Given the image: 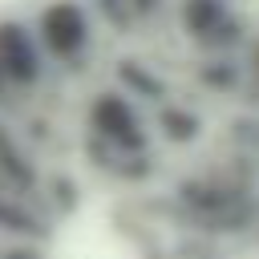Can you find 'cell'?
<instances>
[{
    "label": "cell",
    "instance_id": "52a82bcc",
    "mask_svg": "<svg viewBox=\"0 0 259 259\" xmlns=\"http://www.w3.org/2000/svg\"><path fill=\"white\" fill-rule=\"evenodd\" d=\"M158 130H162V138H166V142L186 146V142H194V138L202 134V117H198L194 109H186V105H178V101L170 97V101H162V109H158Z\"/></svg>",
    "mask_w": 259,
    "mask_h": 259
},
{
    "label": "cell",
    "instance_id": "30bf717a",
    "mask_svg": "<svg viewBox=\"0 0 259 259\" xmlns=\"http://www.w3.org/2000/svg\"><path fill=\"white\" fill-rule=\"evenodd\" d=\"M125 4H130V12H134V20H138V24L154 20V16L166 8V0H125Z\"/></svg>",
    "mask_w": 259,
    "mask_h": 259
},
{
    "label": "cell",
    "instance_id": "7a4b0ae2",
    "mask_svg": "<svg viewBox=\"0 0 259 259\" xmlns=\"http://www.w3.org/2000/svg\"><path fill=\"white\" fill-rule=\"evenodd\" d=\"M85 125H89V138H97L113 150H125V154H146L150 150V125H146L142 109L121 89L93 93Z\"/></svg>",
    "mask_w": 259,
    "mask_h": 259
},
{
    "label": "cell",
    "instance_id": "ba28073f",
    "mask_svg": "<svg viewBox=\"0 0 259 259\" xmlns=\"http://www.w3.org/2000/svg\"><path fill=\"white\" fill-rule=\"evenodd\" d=\"M0 231L16 239H32V235H45V219L20 194H0Z\"/></svg>",
    "mask_w": 259,
    "mask_h": 259
},
{
    "label": "cell",
    "instance_id": "6da1fadb",
    "mask_svg": "<svg viewBox=\"0 0 259 259\" xmlns=\"http://www.w3.org/2000/svg\"><path fill=\"white\" fill-rule=\"evenodd\" d=\"M36 45L53 65H77L93 45V20L81 0H49L32 20Z\"/></svg>",
    "mask_w": 259,
    "mask_h": 259
},
{
    "label": "cell",
    "instance_id": "9c48e42d",
    "mask_svg": "<svg viewBox=\"0 0 259 259\" xmlns=\"http://www.w3.org/2000/svg\"><path fill=\"white\" fill-rule=\"evenodd\" d=\"M85 8H89L101 24H109L117 36H130V28H138V20H134V12H130L125 0H89Z\"/></svg>",
    "mask_w": 259,
    "mask_h": 259
},
{
    "label": "cell",
    "instance_id": "8992f818",
    "mask_svg": "<svg viewBox=\"0 0 259 259\" xmlns=\"http://www.w3.org/2000/svg\"><path fill=\"white\" fill-rule=\"evenodd\" d=\"M194 77L214 93H235L243 89V61L235 53H210V61H202Z\"/></svg>",
    "mask_w": 259,
    "mask_h": 259
},
{
    "label": "cell",
    "instance_id": "5b68a950",
    "mask_svg": "<svg viewBox=\"0 0 259 259\" xmlns=\"http://www.w3.org/2000/svg\"><path fill=\"white\" fill-rule=\"evenodd\" d=\"M117 81L130 89V97H142V101H154V105H162V101H170V85L162 81V73H154L150 65H142V61H117Z\"/></svg>",
    "mask_w": 259,
    "mask_h": 259
},
{
    "label": "cell",
    "instance_id": "277c9868",
    "mask_svg": "<svg viewBox=\"0 0 259 259\" xmlns=\"http://www.w3.org/2000/svg\"><path fill=\"white\" fill-rule=\"evenodd\" d=\"M0 73L16 93H28V89H36L45 81L49 61H45V53L36 45L32 24L12 20V16L0 20Z\"/></svg>",
    "mask_w": 259,
    "mask_h": 259
},
{
    "label": "cell",
    "instance_id": "8fae6325",
    "mask_svg": "<svg viewBox=\"0 0 259 259\" xmlns=\"http://www.w3.org/2000/svg\"><path fill=\"white\" fill-rule=\"evenodd\" d=\"M16 97H20V93H16V89L4 81V73H0V109H12V105H16Z\"/></svg>",
    "mask_w": 259,
    "mask_h": 259
},
{
    "label": "cell",
    "instance_id": "3957f363",
    "mask_svg": "<svg viewBox=\"0 0 259 259\" xmlns=\"http://www.w3.org/2000/svg\"><path fill=\"white\" fill-rule=\"evenodd\" d=\"M178 24L202 53H235L243 45V20L231 0H178Z\"/></svg>",
    "mask_w": 259,
    "mask_h": 259
}]
</instances>
